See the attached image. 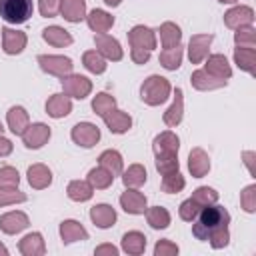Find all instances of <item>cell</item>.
Masks as SVG:
<instances>
[{"label":"cell","instance_id":"obj_1","mask_svg":"<svg viewBox=\"0 0 256 256\" xmlns=\"http://www.w3.org/2000/svg\"><path fill=\"white\" fill-rule=\"evenodd\" d=\"M194 226H192V234L198 240H208V236L220 228H226L230 222V214L224 206H216V204H208L204 206L198 216L194 218Z\"/></svg>","mask_w":256,"mask_h":256},{"label":"cell","instance_id":"obj_2","mask_svg":"<svg viewBox=\"0 0 256 256\" xmlns=\"http://www.w3.org/2000/svg\"><path fill=\"white\" fill-rule=\"evenodd\" d=\"M128 40H130V46H132V60L136 64H146L148 58H150V52L156 48V36L150 28L146 26H134L130 32H128Z\"/></svg>","mask_w":256,"mask_h":256},{"label":"cell","instance_id":"obj_3","mask_svg":"<svg viewBox=\"0 0 256 256\" xmlns=\"http://www.w3.org/2000/svg\"><path fill=\"white\" fill-rule=\"evenodd\" d=\"M168 96H170V82L166 78H162V76H156V74L146 78L142 88H140V98L148 106H158Z\"/></svg>","mask_w":256,"mask_h":256},{"label":"cell","instance_id":"obj_4","mask_svg":"<svg viewBox=\"0 0 256 256\" xmlns=\"http://www.w3.org/2000/svg\"><path fill=\"white\" fill-rule=\"evenodd\" d=\"M32 0H0V16L10 24H22L32 16Z\"/></svg>","mask_w":256,"mask_h":256},{"label":"cell","instance_id":"obj_5","mask_svg":"<svg viewBox=\"0 0 256 256\" xmlns=\"http://www.w3.org/2000/svg\"><path fill=\"white\" fill-rule=\"evenodd\" d=\"M38 64H40V68L44 72L54 74V76H60V78L72 74V66H74L70 58H66V56H54V54H40L38 56Z\"/></svg>","mask_w":256,"mask_h":256},{"label":"cell","instance_id":"obj_6","mask_svg":"<svg viewBox=\"0 0 256 256\" xmlns=\"http://www.w3.org/2000/svg\"><path fill=\"white\" fill-rule=\"evenodd\" d=\"M62 88H64V94L66 96H72V98H86L90 92H92V82L86 78V76H80V74H68L62 78Z\"/></svg>","mask_w":256,"mask_h":256},{"label":"cell","instance_id":"obj_7","mask_svg":"<svg viewBox=\"0 0 256 256\" xmlns=\"http://www.w3.org/2000/svg\"><path fill=\"white\" fill-rule=\"evenodd\" d=\"M50 138V128L42 122H36V124H28V128L24 130L22 134V140H24V146L26 148H42Z\"/></svg>","mask_w":256,"mask_h":256},{"label":"cell","instance_id":"obj_8","mask_svg":"<svg viewBox=\"0 0 256 256\" xmlns=\"http://www.w3.org/2000/svg\"><path fill=\"white\" fill-rule=\"evenodd\" d=\"M72 140L78 146L90 148L100 140V130H98V126H94L90 122H80L72 128Z\"/></svg>","mask_w":256,"mask_h":256},{"label":"cell","instance_id":"obj_9","mask_svg":"<svg viewBox=\"0 0 256 256\" xmlns=\"http://www.w3.org/2000/svg\"><path fill=\"white\" fill-rule=\"evenodd\" d=\"M212 40H214L212 34H194V36L190 38L188 56H190V62H192V64H200V62L208 56V48H210Z\"/></svg>","mask_w":256,"mask_h":256},{"label":"cell","instance_id":"obj_10","mask_svg":"<svg viewBox=\"0 0 256 256\" xmlns=\"http://www.w3.org/2000/svg\"><path fill=\"white\" fill-rule=\"evenodd\" d=\"M254 22V10L250 6H234L224 14V24L228 28H240Z\"/></svg>","mask_w":256,"mask_h":256},{"label":"cell","instance_id":"obj_11","mask_svg":"<svg viewBox=\"0 0 256 256\" xmlns=\"http://www.w3.org/2000/svg\"><path fill=\"white\" fill-rule=\"evenodd\" d=\"M120 206L128 214H144L146 212V196L134 188H128L120 196Z\"/></svg>","mask_w":256,"mask_h":256},{"label":"cell","instance_id":"obj_12","mask_svg":"<svg viewBox=\"0 0 256 256\" xmlns=\"http://www.w3.org/2000/svg\"><path fill=\"white\" fill-rule=\"evenodd\" d=\"M26 46V34L14 28H2V48L6 54H20Z\"/></svg>","mask_w":256,"mask_h":256},{"label":"cell","instance_id":"obj_13","mask_svg":"<svg viewBox=\"0 0 256 256\" xmlns=\"http://www.w3.org/2000/svg\"><path fill=\"white\" fill-rule=\"evenodd\" d=\"M94 44H96V50L106 60H120L122 58V48H120L116 38H112L108 34H98V36H94Z\"/></svg>","mask_w":256,"mask_h":256},{"label":"cell","instance_id":"obj_14","mask_svg":"<svg viewBox=\"0 0 256 256\" xmlns=\"http://www.w3.org/2000/svg\"><path fill=\"white\" fill-rule=\"evenodd\" d=\"M28 224H30L28 216L20 210H14V212H8V214L0 216V230L6 232V234H16V232L28 228Z\"/></svg>","mask_w":256,"mask_h":256},{"label":"cell","instance_id":"obj_15","mask_svg":"<svg viewBox=\"0 0 256 256\" xmlns=\"http://www.w3.org/2000/svg\"><path fill=\"white\" fill-rule=\"evenodd\" d=\"M102 118H104L106 126L110 128V132H114V134H124V132H128V128L132 126L130 114H126V112H122V110H116V108H112V110H110L108 114H104Z\"/></svg>","mask_w":256,"mask_h":256},{"label":"cell","instance_id":"obj_16","mask_svg":"<svg viewBox=\"0 0 256 256\" xmlns=\"http://www.w3.org/2000/svg\"><path fill=\"white\" fill-rule=\"evenodd\" d=\"M188 170L194 178H202L210 170V158L202 148H192L188 156Z\"/></svg>","mask_w":256,"mask_h":256},{"label":"cell","instance_id":"obj_17","mask_svg":"<svg viewBox=\"0 0 256 256\" xmlns=\"http://www.w3.org/2000/svg\"><path fill=\"white\" fill-rule=\"evenodd\" d=\"M154 154L160 156V154H178V148H180V140L174 132L166 130L162 134H158L154 138Z\"/></svg>","mask_w":256,"mask_h":256},{"label":"cell","instance_id":"obj_18","mask_svg":"<svg viewBox=\"0 0 256 256\" xmlns=\"http://www.w3.org/2000/svg\"><path fill=\"white\" fill-rule=\"evenodd\" d=\"M18 250H20L24 256H42V254L46 252V246H44L42 234H40V232L26 234V236L20 240Z\"/></svg>","mask_w":256,"mask_h":256},{"label":"cell","instance_id":"obj_19","mask_svg":"<svg viewBox=\"0 0 256 256\" xmlns=\"http://www.w3.org/2000/svg\"><path fill=\"white\" fill-rule=\"evenodd\" d=\"M204 70H206L208 74H212L214 78H222V80H228L230 74H232V68H230L226 56H222V54H212V56H208Z\"/></svg>","mask_w":256,"mask_h":256},{"label":"cell","instance_id":"obj_20","mask_svg":"<svg viewBox=\"0 0 256 256\" xmlns=\"http://www.w3.org/2000/svg\"><path fill=\"white\" fill-rule=\"evenodd\" d=\"M234 60L240 70L248 74H256V48L250 46H238L234 50Z\"/></svg>","mask_w":256,"mask_h":256},{"label":"cell","instance_id":"obj_21","mask_svg":"<svg viewBox=\"0 0 256 256\" xmlns=\"http://www.w3.org/2000/svg\"><path fill=\"white\" fill-rule=\"evenodd\" d=\"M70 110H72V102L66 94H54L46 102V112L52 118H64L66 114H70Z\"/></svg>","mask_w":256,"mask_h":256},{"label":"cell","instance_id":"obj_22","mask_svg":"<svg viewBox=\"0 0 256 256\" xmlns=\"http://www.w3.org/2000/svg\"><path fill=\"white\" fill-rule=\"evenodd\" d=\"M28 182H30V186L36 188V190H42V188L50 186V182H52V172H50V168L44 166V164H32V166L28 168Z\"/></svg>","mask_w":256,"mask_h":256},{"label":"cell","instance_id":"obj_23","mask_svg":"<svg viewBox=\"0 0 256 256\" xmlns=\"http://www.w3.org/2000/svg\"><path fill=\"white\" fill-rule=\"evenodd\" d=\"M90 218L98 228H110L116 222V212L108 204H96L90 208Z\"/></svg>","mask_w":256,"mask_h":256},{"label":"cell","instance_id":"obj_24","mask_svg":"<svg viewBox=\"0 0 256 256\" xmlns=\"http://www.w3.org/2000/svg\"><path fill=\"white\" fill-rule=\"evenodd\" d=\"M60 236H62V242L64 244H70V242H76V240H86L88 238V232L86 228L76 222V220H64L60 224Z\"/></svg>","mask_w":256,"mask_h":256},{"label":"cell","instance_id":"obj_25","mask_svg":"<svg viewBox=\"0 0 256 256\" xmlns=\"http://www.w3.org/2000/svg\"><path fill=\"white\" fill-rule=\"evenodd\" d=\"M190 82H192V86H194L196 90H216V88L226 86V80L214 78V76L208 74L206 70H196V72L192 74Z\"/></svg>","mask_w":256,"mask_h":256},{"label":"cell","instance_id":"obj_26","mask_svg":"<svg viewBox=\"0 0 256 256\" xmlns=\"http://www.w3.org/2000/svg\"><path fill=\"white\" fill-rule=\"evenodd\" d=\"M6 120H8V128L14 132V134H24V130L28 128V112L22 108V106H12L6 114Z\"/></svg>","mask_w":256,"mask_h":256},{"label":"cell","instance_id":"obj_27","mask_svg":"<svg viewBox=\"0 0 256 256\" xmlns=\"http://www.w3.org/2000/svg\"><path fill=\"white\" fill-rule=\"evenodd\" d=\"M60 12H62L64 20L80 22L86 14V2L84 0H62L60 2Z\"/></svg>","mask_w":256,"mask_h":256},{"label":"cell","instance_id":"obj_28","mask_svg":"<svg viewBox=\"0 0 256 256\" xmlns=\"http://www.w3.org/2000/svg\"><path fill=\"white\" fill-rule=\"evenodd\" d=\"M86 20H88V26L94 30V32H98V34H104V32H108L110 28H112V24H114V16H110L108 12H104V10H92L88 16H86Z\"/></svg>","mask_w":256,"mask_h":256},{"label":"cell","instance_id":"obj_29","mask_svg":"<svg viewBox=\"0 0 256 256\" xmlns=\"http://www.w3.org/2000/svg\"><path fill=\"white\" fill-rule=\"evenodd\" d=\"M66 192H68V198L70 200H74V202H86V200L92 198L94 188H92V184L88 180H72L68 184Z\"/></svg>","mask_w":256,"mask_h":256},{"label":"cell","instance_id":"obj_30","mask_svg":"<svg viewBox=\"0 0 256 256\" xmlns=\"http://www.w3.org/2000/svg\"><path fill=\"white\" fill-rule=\"evenodd\" d=\"M182 112H184V98H182V90L176 88L174 92V102L172 106L164 112V124L166 126H178L182 122Z\"/></svg>","mask_w":256,"mask_h":256},{"label":"cell","instance_id":"obj_31","mask_svg":"<svg viewBox=\"0 0 256 256\" xmlns=\"http://www.w3.org/2000/svg\"><path fill=\"white\" fill-rule=\"evenodd\" d=\"M146 248V236L142 232H126L122 236V250L126 254H142Z\"/></svg>","mask_w":256,"mask_h":256},{"label":"cell","instance_id":"obj_32","mask_svg":"<svg viewBox=\"0 0 256 256\" xmlns=\"http://www.w3.org/2000/svg\"><path fill=\"white\" fill-rule=\"evenodd\" d=\"M42 38H44L48 44L58 46V48L72 44V36H70L64 28H60V26H48V28L42 32Z\"/></svg>","mask_w":256,"mask_h":256},{"label":"cell","instance_id":"obj_33","mask_svg":"<svg viewBox=\"0 0 256 256\" xmlns=\"http://www.w3.org/2000/svg\"><path fill=\"white\" fill-rule=\"evenodd\" d=\"M180 38H182V32H180V28L174 22H164L160 26V40H162V46L164 48L178 46L180 44Z\"/></svg>","mask_w":256,"mask_h":256},{"label":"cell","instance_id":"obj_34","mask_svg":"<svg viewBox=\"0 0 256 256\" xmlns=\"http://www.w3.org/2000/svg\"><path fill=\"white\" fill-rule=\"evenodd\" d=\"M98 162H100V166L106 168L112 176L122 174V156H120L116 150H106V152H102L100 158H98Z\"/></svg>","mask_w":256,"mask_h":256},{"label":"cell","instance_id":"obj_35","mask_svg":"<svg viewBox=\"0 0 256 256\" xmlns=\"http://www.w3.org/2000/svg\"><path fill=\"white\" fill-rule=\"evenodd\" d=\"M122 180H124V186L126 188H138V186H142L146 182V168L142 164H132L124 172Z\"/></svg>","mask_w":256,"mask_h":256},{"label":"cell","instance_id":"obj_36","mask_svg":"<svg viewBox=\"0 0 256 256\" xmlns=\"http://www.w3.org/2000/svg\"><path fill=\"white\" fill-rule=\"evenodd\" d=\"M146 220H148V224L152 228L158 230V228H166L170 224V214L162 206H152V208L146 210Z\"/></svg>","mask_w":256,"mask_h":256},{"label":"cell","instance_id":"obj_37","mask_svg":"<svg viewBox=\"0 0 256 256\" xmlns=\"http://www.w3.org/2000/svg\"><path fill=\"white\" fill-rule=\"evenodd\" d=\"M112 180H114V176H112L106 168H102V166L92 168V170L88 172V182L92 184V188L104 190V188H108V186L112 184Z\"/></svg>","mask_w":256,"mask_h":256},{"label":"cell","instance_id":"obj_38","mask_svg":"<svg viewBox=\"0 0 256 256\" xmlns=\"http://www.w3.org/2000/svg\"><path fill=\"white\" fill-rule=\"evenodd\" d=\"M182 62V48L180 44L174 46V48H164L160 52V64L166 68V70H176Z\"/></svg>","mask_w":256,"mask_h":256},{"label":"cell","instance_id":"obj_39","mask_svg":"<svg viewBox=\"0 0 256 256\" xmlns=\"http://www.w3.org/2000/svg\"><path fill=\"white\" fill-rule=\"evenodd\" d=\"M82 62H84V66H86L90 72H94V74H102V72L106 70V58H104L98 50H88V52H84Z\"/></svg>","mask_w":256,"mask_h":256},{"label":"cell","instance_id":"obj_40","mask_svg":"<svg viewBox=\"0 0 256 256\" xmlns=\"http://www.w3.org/2000/svg\"><path fill=\"white\" fill-rule=\"evenodd\" d=\"M112 108H116V100H114V96H110V94H106V92L94 96V100H92V110H94L98 116L108 114Z\"/></svg>","mask_w":256,"mask_h":256},{"label":"cell","instance_id":"obj_41","mask_svg":"<svg viewBox=\"0 0 256 256\" xmlns=\"http://www.w3.org/2000/svg\"><path fill=\"white\" fill-rule=\"evenodd\" d=\"M184 176L176 170V172H170V174H164L162 178V190L168 192V194H174V192H180L184 188Z\"/></svg>","mask_w":256,"mask_h":256},{"label":"cell","instance_id":"obj_42","mask_svg":"<svg viewBox=\"0 0 256 256\" xmlns=\"http://www.w3.org/2000/svg\"><path fill=\"white\" fill-rule=\"evenodd\" d=\"M156 170L164 176L178 170V154H160L156 156Z\"/></svg>","mask_w":256,"mask_h":256},{"label":"cell","instance_id":"obj_43","mask_svg":"<svg viewBox=\"0 0 256 256\" xmlns=\"http://www.w3.org/2000/svg\"><path fill=\"white\" fill-rule=\"evenodd\" d=\"M234 42H236L238 46H250V48H254V44H256V30H254L250 24L236 28Z\"/></svg>","mask_w":256,"mask_h":256},{"label":"cell","instance_id":"obj_44","mask_svg":"<svg viewBox=\"0 0 256 256\" xmlns=\"http://www.w3.org/2000/svg\"><path fill=\"white\" fill-rule=\"evenodd\" d=\"M192 198H194L200 206H208V204H216V200H218V192H216L214 188L200 186V188H196V190H194Z\"/></svg>","mask_w":256,"mask_h":256},{"label":"cell","instance_id":"obj_45","mask_svg":"<svg viewBox=\"0 0 256 256\" xmlns=\"http://www.w3.org/2000/svg\"><path fill=\"white\" fill-rule=\"evenodd\" d=\"M18 182H20V174L16 168L12 166L0 168V188H18Z\"/></svg>","mask_w":256,"mask_h":256},{"label":"cell","instance_id":"obj_46","mask_svg":"<svg viewBox=\"0 0 256 256\" xmlns=\"http://www.w3.org/2000/svg\"><path fill=\"white\" fill-rule=\"evenodd\" d=\"M202 208H204V206H200L194 198H188V200H184V202L180 204V218L186 220V222H192V220L198 216V212H200Z\"/></svg>","mask_w":256,"mask_h":256},{"label":"cell","instance_id":"obj_47","mask_svg":"<svg viewBox=\"0 0 256 256\" xmlns=\"http://www.w3.org/2000/svg\"><path fill=\"white\" fill-rule=\"evenodd\" d=\"M24 200H26V194L20 192L18 188H0V206L24 202Z\"/></svg>","mask_w":256,"mask_h":256},{"label":"cell","instance_id":"obj_48","mask_svg":"<svg viewBox=\"0 0 256 256\" xmlns=\"http://www.w3.org/2000/svg\"><path fill=\"white\" fill-rule=\"evenodd\" d=\"M240 204H242V208H244L246 212H254V210H256V186H254V184H250V186H246V188L242 190V194H240Z\"/></svg>","mask_w":256,"mask_h":256},{"label":"cell","instance_id":"obj_49","mask_svg":"<svg viewBox=\"0 0 256 256\" xmlns=\"http://www.w3.org/2000/svg\"><path fill=\"white\" fill-rule=\"evenodd\" d=\"M60 2L62 0H38V6H40V14L46 16V18H52L60 12Z\"/></svg>","mask_w":256,"mask_h":256},{"label":"cell","instance_id":"obj_50","mask_svg":"<svg viewBox=\"0 0 256 256\" xmlns=\"http://www.w3.org/2000/svg\"><path fill=\"white\" fill-rule=\"evenodd\" d=\"M154 254L156 256H174V254H178V246L170 240H160L154 246Z\"/></svg>","mask_w":256,"mask_h":256},{"label":"cell","instance_id":"obj_51","mask_svg":"<svg viewBox=\"0 0 256 256\" xmlns=\"http://www.w3.org/2000/svg\"><path fill=\"white\" fill-rule=\"evenodd\" d=\"M94 254H96V256H104V254L116 256V254H118V248H116V246H112V244H102V246H98V248L94 250Z\"/></svg>","mask_w":256,"mask_h":256},{"label":"cell","instance_id":"obj_52","mask_svg":"<svg viewBox=\"0 0 256 256\" xmlns=\"http://www.w3.org/2000/svg\"><path fill=\"white\" fill-rule=\"evenodd\" d=\"M12 152V142L0 134V156H8Z\"/></svg>","mask_w":256,"mask_h":256},{"label":"cell","instance_id":"obj_53","mask_svg":"<svg viewBox=\"0 0 256 256\" xmlns=\"http://www.w3.org/2000/svg\"><path fill=\"white\" fill-rule=\"evenodd\" d=\"M244 162H246V166H248V172L254 174V152H252V150L244 152Z\"/></svg>","mask_w":256,"mask_h":256},{"label":"cell","instance_id":"obj_54","mask_svg":"<svg viewBox=\"0 0 256 256\" xmlns=\"http://www.w3.org/2000/svg\"><path fill=\"white\" fill-rule=\"evenodd\" d=\"M0 256H8V248L2 242H0Z\"/></svg>","mask_w":256,"mask_h":256},{"label":"cell","instance_id":"obj_55","mask_svg":"<svg viewBox=\"0 0 256 256\" xmlns=\"http://www.w3.org/2000/svg\"><path fill=\"white\" fill-rule=\"evenodd\" d=\"M104 2H106L108 6H118V4L122 2V0H104Z\"/></svg>","mask_w":256,"mask_h":256},{"label":"cell","instance_id":"obj_56","mask_svg":"<svg viewBox=\"0 0 256 256\" xmlns=\"http://www.w3.org/2000/svg\"><path fill=\"white\" fill-rule=\"evenodd\" d=\"M222 4H234V2H238V0H220Z\"/></svg>","mask_w":256,"mask_h":256},{"label":"cell","instance_id":"obj_57","mask_svg":"<svg viewBox=\"0 0 256 256\" xmlns=\"http://www.w3.org/2000/svg\"><path fill=\"white\" fill-rule=\"evenodd\" d=\"M2 130H4V128H2V124H0V134H2Z\"/></svg>","mask_w":256,"mask_h":256}]
</instances>
